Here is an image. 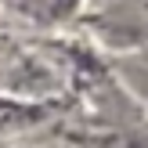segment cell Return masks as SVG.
I'll return each mask as SVG.
<instances>
[{
	"label": "cell",
	"mask_w": 148,
	"mask_h": 148,
	"mask_svg": "<svg viewBox=\"0 0 148 148\" xmlns=\"http://www.w3.org/2000/svg\"><path fill=\"white\" fill-rule=\"evenodd\" d=\"M79 4L83 0H22V11L43 25H58V22H69L79 11Z\"/></svg>",
	"instance_id": "cell-1"
}]
</instances>
